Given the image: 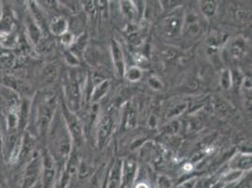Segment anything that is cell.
<instances>
[{"mask_svg":"<svg viewBox=\"0 0 252 188\" xmlns=\"http://www.w3.org/2000/svg\"><path fill=\"white\" fill-rule=\"evenodd\" d=\"M64 118H65V124L69 130V133L71 136H73L74 140H76L78 143L81 142V136H82V130H81V126L80 124L78 123L76 117L72 115L71 112H69L68 110H66V108H64Z\"/></svg>","mask_w":252,"mask_h":188,"instance_id":"8992f818","label":"cell"},{"mask_svg":"<svg viewBox=\"0 0 252 188\" xmlns=\"http://www.w3.org/2000/svg\"><path fill=\"white\" fill-rule=\"evenodd\" d=\"M201 11L206 16H212L215 14L217 11V4L213 1H205L203 4H201Z\"/></svg>","mask_w":252,"mask_h":188,"instance_id":"9a60e30c","label":"cell"},{"mask_svg":"<svg viewBox=\"0 0 252 188\" xmlns=\"http://www.w3.org/2000/svg\"><path fill=\"white\" fill-rule=\"evenodd\" d=\"M62 42L66 46L71 45L74 42V36H73V34L72 33H68V32L65 33L64 35L62 36Z\"/></svg>","mask_w":252,"mask_h":188,"instance_id":"44dd1931","label":"cell"},{"mask_svg":"<svg viewBox=\"0 0 252 188\" xmlns=\"http://www.w3.org/2000/svg\"><path fill=\"white\" fill-rule=\"evenodd\" d=\"M49 31L55 36H63L68 31V22L66 21L63 17L54 18L48 27Z\"/></svg>","mask_w":252,"mask_h":188,"instance_id":"8fae6325","label":"cell"},{"mask_svg":"<svg viewBox=\"0 0 252 188\" xmlns=\"http://www.w3.org/2000/svg\"><path fill=\"white\" fill-rule=\"evenodd\" d=\"M53 146L56 157L65 159L71 152V135L66 125L59 124L53 132Z\"/></svg>","mask_w":252,"mask_h":188,"instance_id":"7a4b0ae2","label":"cell"},{"mask_svg":"<svg viewBox=\"0 0 252 188\" xmlns=\"http://www.w3.org/2000/svg\"><path fill=\"white\" fill-rule=\"evenodd\" d=\"M56 176V162L49 153L42 157V188H52Z\"/></svg>","mask_w":252,"mask_h":188,"instance_id":"277c9868","label":"cell"},{"mask_svg":"<svg viewBox=\"0 0 252 188\" xmlns=\"http://www.w3.org/2000/svg\"><path fill=\"white\" fill-rule=\"evenodd\" d=\"M112 56L115 63L116 70L118 73L123 74L125 72V63H124V55L121 50L120 45L116 42H112Z\"/></svg>","mask_w":252,"mask_h":188,"instance_id":"7c38bea8","label":"cell"},{"mask_svg":"<svg viewBox=\"0 0 252 188\" xmlns=\"http://www.w3.org/2000/svg\"><path fill=\"white\" fill-rule=\"evenodd\" d=\"M159 188H171V183L168 178L161 177L159 179Z\"/></svg>","mask_w":252,"mask_h":188,"instance_id":"7402d4cb","label":"cell"},{"mask_svg":"<svg viewBox=\"0 0 252 188\" xmlns=\"http://www.w3.org/2000/svg\"><path fill=\"white\" fill-rule=\"evenodd\" d=\"M66 93L69 96V103H71L72 108L75 109L78 107V103H79V89H78V84L75 81L73 76L69 77L68 82L66 85Z\"/></svg>","mask_w":252,"mask_h":188,"instance_id":"30bf717a","label":"cell"},{"mask_svg":"<svg viewBox=\"0 0 252 188\" xmlns=\"http://www.w3.org/2000/svg\"><path fill=\"white\" fill-rule=\"evenodd\" d=\"M112 124H113V121L110 116H103V118L99 124V130H98L99 146H103L105 144L106 138L108 137L110 132H111Z\"/></svg>","mask_w":252,"mask_h":188,"instance_id":"ba28073f","label":"cell"},{"mask_svg":"<svg viewBox=\"0 0 252 188\" xmlns=\"http://www.w3.org/2000/svg\"><path fill=\"white\" fill-rule=\"evenodd\" d=\"M99 87H100V89H99V88H96V89H95L94 94H93V99H94V101L98 100V95H99V94H100L101 97L104 95V94L106 92V90L108 89V82L105 81L104 83L101 84Z\"/></svg>","mask_w":252,"mask_h":188,"instance_id":"ac0fdd59","label":"cell"},{"mask_svg":"<svg viewBox=\"0 0 252 188\" xmlns=\"http://www.w3.org/2000/svg\"><path fill=\"white\" fill-rule=\"evenodd\" d=\"M0 42L6 48H13L16 46V38L11 33H0Z\"/></svg>","mask_w":252,"mask_h":188,"instance_id":"5bb4252c","label":"cell"},{"mask_svg":"<svg viewBox=\"0 0 252 188\" xmlns=\"http://www.w3.org/2000/svg\"><path fill=\"white\" fill-rule=\"evenodd\" d=\"M14 25V16L10 7L5 6L1 10L0 18V33H11V29Z\"/></svg>","mask_w":252,"mask_h":188,"instance_id":"9c48e42d","label":"cell"},{"mask_svg":"<svg viewBox=\"0 0 252 188\" xmlns=\"http://www.w3.org/2000/svg\"><path fill=\"white\" fill-rule=\"evenodd\" d=\"M197 178H192L189 179L188 181H186L185 183L179 185L178 187L176 188H195L197 186Z\"/></svg>","mask_w":252,"mask_h":188,"instance_id":"ffe728a7","label":"cell"},{"mask_svg":"<svg viewBox=\"0 0 252 188\" xmlns=\"http://www.w3.org/2000/svg\"><path fill=\"white\" fill-rule=\"evenodd\" d=\"M42 174V157H33L25 168L22 178L21 188H32Z\"/></svg>","mask_w":252,"mask_h":188,"instance_id":"3957f363","label":"cell"},{"mask_svg":"<svg viewBox=\"0 0 252 188\" xmlns=\"http://www.w3.org/2000/svg\"><path fill=\"white\" fill-rule=\"evenodd\" d=\"M56 111V99L53 95L45 96L40 102L37 109L36 125L38 132L44 135L48 132V129L52 124Z\"/></svg>","mask_w":252,"mask_h":188,"instance_id":"6da1fadb","label":"cell"},{"mask_svg":"<svg viewBox=\"0 0 252 188\" xmlns=\"http://www.w3.org/2000/svg\"><path fill=\"white\" fill-rule=\"evenodd\" d=\"M137 188H148V187L146 184H139V185L137 186Z\"/></svg>","mask_w":252,"mask_h":188,"instance_id":"603a6c76","label":"cell"},{"mask_svg":"<svg viewBox=\"0 0 252 188\" xmlns=\"http://www.w3.org/2000/svg\"><path fill=\"white\" fill-rule=\"evenodd\" d=\"M128 79L131 81H137L141 77V72L137 68H131L127 73Z\"/></svg>","mask_w":252,"mask_h":188,"instance_id":"d6986e66","label":"cell"},{"mask_svg":"<svg viewBox=\"0 0 252 188\" xmlns=\"http://www.w3.org/2000/svg\"><path fill=\"white\" fill-rule=\"evenodd\" d=\"M230 51L234 58H240L246 51V42L243 40H236L231 44Z\"/></svg>","mask_w":252,"mask_h":188,"instance_id":"4fadbf2b","label":"cell"},{"mask_svg":"<svg viewBox=\"0 0 252 188\" xmlns=\"http://www.w3.org/2000/svg\"><path fill=\"white\" fill-rule=\"evenodd\" d=\"M184 19L178 15H172L165 19L162 24V30L166 36L175 37L179 33L183 31Z\"/></svg>","mask_w":252,"mask_h":188,"instance_id":"5b68a950","label":"cell"},{"mask_svg":"<svg viewBox=\"0 0 252 188\" xmlns=\"http://www.w3.org/2000/svg\"><path fill=\"white\" fill-rule=\"evenodd\" d=\"M14 63V57L11 54H3L0 56V68H10Z\"/></svg>","mask_w":252,"mask_h":188,"instance_id":"2e32d148","label":"cell"},{"mask_svg":"<svg viewBox=\"0 0 252 188\" xmlns=\"http://www.w3.org/2000/svg\"><path fill=\"white\" fill-rule=\"evenodd\" d=\"M124 12L126 14V16L129 18V19H133L136 15V11L137 10L135 9V7L133 6V4L131 2H124Z\"/></svg>","mask_w":252,"mask_h":188,"instance_id":"e0dca14e","label":"cell"},{"mask_svg":"<svg viewBox=\"0 0 252 188\" xmlns=\"http://www.w3.org/2000/svg\"><path fill=\"white\" fill-rule=\"evenodd\" d=\"M26 29H27V33L31 39L32 43L35 45H38L39 42L42 40V31L40 29V27L37 25V23L34 21L32 14L28 15L26 17Z\"/></svg>","mask_w":252,"mask_h":188,"instance_id":"52a82bcc","label":"cell"}]
</instances>
